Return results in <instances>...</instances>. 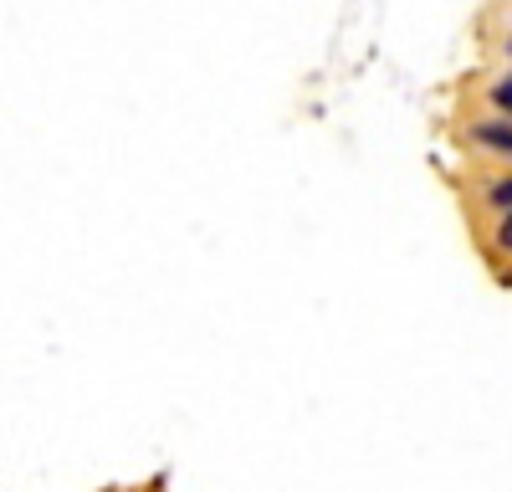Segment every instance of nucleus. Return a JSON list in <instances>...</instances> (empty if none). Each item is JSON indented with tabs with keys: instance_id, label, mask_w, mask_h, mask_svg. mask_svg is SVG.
<instances>
[]
</instances>
